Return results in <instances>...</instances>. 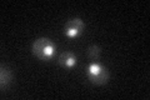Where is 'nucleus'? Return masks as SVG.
I'll return each mask as SVG.
<instances>
[{"instance_id": "5", "label": "nucleus", "mask_w": 150, "mask_h": 100, "mask_svg": "<svg viewBox=\"0 0 150 100\" xmlns=\"http://www.w3.org/2000/svg\"><path fill=\"white\" fill-rule=\"evenodd\" d=\"M13 80V71L8 68V66H1V71H0V84L1 88H6L9 83Z\"/></svg>"}, {"instance_id": "2", "label": "nucleus", "mask_w": 150, "mask_h": 100, "mask_svg": "<svg viewBox=\"0 0 150 100\" xmlns=\"http://www.w3.org/2000/svg\"><path fill=\"white\" fill-rule=\"evenodd\" d=\"M86 75L88 79L93 84H98V85L106 84L108 80H109V71H108V69L98 63H93L89 65L86 70Z\"/></svg>"}, {"instance_id": "1", "label": "nucleus", "mask_w": 150, "mask_h": 100, "mask_svg": "<svg viewBox=\"0 0 150 100\" xmlns=\"http://www.w3.org/2000/svg\"><path fill=\"white\" fill-rule=\"evenodd\" d=\"M33 54L40 60H49L55 53V45L49 38H39L33 43Z\"/></svg>"}, {"instance_id": "6", "label": "nucleus", "mask_w": 150, "mask_h": 100, "mask_svg": "<svg viewBox=\"0 0 150 100\" xmlns=\"http://www.w3.org/2000/svg\"><path fill=\"white\" fill-rule=\"evenodd\" d=\"M100 53H101V50H100V48L98 46V45H91V46H89V48H88V51H86L88 58L91 59V60H98V59H99Z\"/></svg>"}, {"instance_id": "3", "label": "nucleus", "mask_w": 150, "mask_h": 100, "mask_svg": "<svg viewBox=\"0 0 150 100\" xmlns=\"http://www.w3.org/2000/svg\"><path fill=\"white\" fill-rule=\"evenodd\" d=\"M84 28H85V24H84V21L80 18H73L70 20H68L67 24H65L64 34L68 38H70V39H74V38H78L81 34Z\"/></svg>"}, {"instance_id": "4", "label": "nucleus", "mask_w": 150, "mask_h": 100, "mask_svg": "<svg viewBox=\"0 0 150 100\" xmlns=\"http://www.w3.org/2000/svg\"><path fill=\"white\" fill-rule=\"evenodd\" d=\"M58 61L63 68L71 69L76 65V56H75L73 53H70V51H64V53H62L59 55Z\"/></svg>"}]
</instances>
